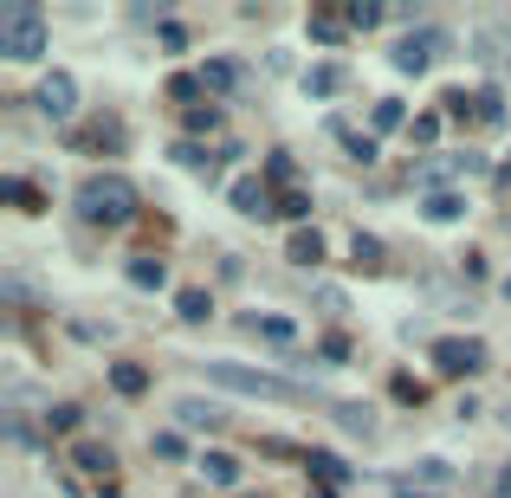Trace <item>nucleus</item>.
I'll return each instance as SVG.
<instances>
[{"label":"nucleus","mask_w":511,"mask_h":498,"mask_svg":"<svg viewBox=\"0 0 511 498\" xmlns=\"http://www.w3.org/2000/svg\"><path fill=\"white\" fill-rule=\"evenodd\" d=\"M137 188H130V175H91L85 188H78V214H85V227H130L137 220Z\"/></svg>","instance_id":"1"},{"label":"nucleus","mask_w":511,"mask_h":498,"mask_svg":"<svg viewBox=\"0 0 511 498\" xmlns=\"http://www.w3.org/2000/svg\"><path fill=\"white\" fill-rule=\"evenodd\" d=\"M207 382H221V389H233V395H253V401H305V389H291L285 376L253 369V363H227V356L207 363Z\"/></svg>","instance_id":"2"},{"label":"nucleus","mask_w":511,"mask_h":498,"mask_svg":"<svg viewBox=\"0 0 511 498\" xmlns=\"http://www.w3.org/2000/svg\"><path fill=\"white\" fill-rule=\"evenodd\" d=\"M39 52H46V13L39 7H7L0 13V59L33 65Z\"/></svg>","instance_id":"3"},{"label":"nucleus","mask_w":511,"mask_h":498,"mask_svg":"<svg viewBox=\"0 0 511 498\" xmlns=\"http://www.w3.org/2000/svg\"><path fill=\"white\" fill-rule=\"evenodd\" d=\"M440 52H447V33H440V26H421V33H408V39H395V46H389V65L415 78V72L434 65Z\"/></svg>","instance_id":"4"},{"label":"nucleus","mask_w":511,"mask_h":498,"mask_svg":"<svg viewBox=\"0 0 511 498\" xmlns=\"http://www.w3.org/2000/svg\"><path fill=\"white\" fill-rule=\"evenodd\" d=\"M434 369L453 376V382H460V376H479V369H486V343H479V337H440V343H434Z\"/></svg>","instance_id":"5"},{"label":"nucleus","mask_w":511,"mask_h":498,"mask_svg":"<svg viewBox=\"0 0 511 498\" xmlns=\"http://www.w3.org/2000/svg\"><path fill=\"white\" fill-rule=\"evenodd\" d=\"M39 110L52 123H65L71 110H78V85H71V72H46L39 78Z\"/></svg>","instance_id":"6"},{"label":"nucleus","mask_w":511,"mask_h":498,"mask_svg":"<svg viewBox=\"0 0 511 498\" xmlns=\"http://www.w3.org/2000/svg\"><path fill=\"white\" fill-rule=\"evenodd\" d=\"M239 330H247V337H265L272 350H291V343H298V324L279 317V311H247V317H239Z\"/></svg>","instance_id":"7"},{"label":"nucleus","mask_w":511,"mask_h":498,"mask_svg":"<svg viewBox=\"0 0 511 498\" xmlns=\"http://www.w3.org/2000/svg\"><path fill=\"white\" fill-rule=\"evenodd\" d=\"M466 52H473V59H498V52H511V20H486L466 39Z\"/></svg>","instance_id":"8"},{"label":"nucleus","mask_w":511,"mask_h":498,"mask_svg":"<svg viewBox=\"0 0 511 498\" xmlns=\"http://www.w3.org/2000/svg\"><path fill=\"white\" fill-rule=\"evenodd\" d=\"M71 143H78V149H91V156H123V149H130V136H123L117 123H104V130H71Z\"/></svg>","instance_id":"9"},{"label":"nucleus","mask_w":511,"mask_h":498,"mask_svg":"<svg viewBox=\"0 0 511 498\" xmlns=\"http://www.w3.org/2000/svg\"><path fill=\"white\" fill-rule=\"evenodd\" d=\"M175 421H188V427H221L227 408L207 401V395H181V401H175Z\"/></svg>","instance_id":"10"},{"label":"nucleus","mask_w":511,"mask_h":498,"mask_svg":"<svg viewBox=\"0 0 511 498\" xmlns=\"http://www.w3.org/2000/svg\"><path fill=\"white\" fill-rule=\"evenodd\" d=\"M305 466H311V479H324V492H331V485H349V466H343L337 453H324V447H311Z\"/></svg>","instance_id":"11"},{"label":"nucleus","mask_w":511,"mask_h":498,"mask_svg":"<svg viewBox=\"0 0 511 498\" xmlns=\"http://www.w3.org/2000/svg\"><path fill=\"white\" fill-rule=\"evenodd\" d=\"M285 259H291V266H317V259H324L317 227H298V233H291V240H285Z\"/></svg>","instance_id":"12"},{"label":"nucleus","mask_w":511,"mask_h":498,"mask_svg":"<svg viewBox=\"0 0 511 498\" xmlns=\"http://www.w3.org/2000/svg\"><path fill=\"white\" fill-rule=\"evenodd\" d=\"M207 311H214V298H207L201 285H181V291H175V317H181V324H207Z\"/></svg>","instance_id":"13"},{"label":"nucleus","mask_w":511,"mask_h":498,"mask_svg":"<svg viewBox=\"0 0 511 498\" xmlns=\"http://www.w3.org/2000/svg\"><path fill=\"white\" fill-rule=\"evenodd\" d=\"M331 414H337V427H349V434H363V440L375 434V408H369V401H337Z\"/></svg>","instance_id":"14"},{"label":"nucleus","mask_w":511,"mask_h":498,"mask_svg":"<svg viewBox=\"0 0 511 498\" xmlns=\"http://www.w3.org/2000/svg\"><path fill=\"white\" fill-rule=\"evenodd\" d=\"M227 201H233L239 214H272V201H265V181H253V175H247V181H233V195H227Z\"/></svg>","instance_id":"15"},{"label":"nucleus","mask_w":511,"mask_h":498,"mask_svg":"<svg viewBox=\"0 0 511 498\" xmlns=\"http://www.w3.org/2000/svg\"><path fill=\"white\" fill-rule=\"evenodd\" d=\"M201 479L207 485H239V460L233 453H201Z\"/></svg>","instance_id":"16"},{"label":"nucleus","mask_w":511,"mask_h":498,"mask_svg":"<svg viewBox=\"0 0 511 498\" xmlns=\"http://www.w3.org/2000/svg\"><path fill=\"white\" fill-rule=\"evenodd\" d=\"M201 85H207V91H233V85H239V59H207V65H201Z\"/></svg>","instance_id":"17"},{"label":"nucleus","mask_w":511,"mask_h":498,"mask_svg":"<svg viewBox=\"0 0 511 498\" xmlns=\"http://www.w3.org/2000/svg\"><path fill=\"white\" fill-rule=\"evenodd\" d=\"M369 123L382 130V136H389V130H408V104H401V97H382V104L369 110Z\"/></svg>","instance_id":"18"},{"label":"nucleus","mask_w":511,"mask_h":498,"mask_svg":"<svg viewBox=\"0 0 511 498\" xmlns=\"http://www.w3.org/2000/svg\"><path fill=\"white\" fill-rule=\"evenodd\" d=\"M305 91H311V97H337V91H343V65H317V72H305Z\"/></svg>","instance_id":"19"},{"label":"nucleus","mask_w":511,"mask_h":498,"mask_svg":"<svg viewBox=\"0 0 511 498\" xmlns=\"http://www.w3.org/2000/svg\"><path fill=\"white\" fill-rule=\"evenodd\" d=\"M421 214H427V220H460V214H466V195H453V188H447V195H427Z\"/></svg>","instance_id":"20"},{"label":"nucleus","mask_w":511,"mask_h":498,"mask_svg":"<svg viewBox=\"0 0 511 498\" xmlns=\"http://www.w3.org/2000/svg\"><path fill=\"white\" fill-rule=\"evenodd\" d=\"M130 285H143V291H163V285H169L163 259H130Z\"/></svg>","instance_id":"21"},{"label":"nucleus","mask_w":511,"mask_h":498,"mask_svg":"<svg viewBox=\"0 0 511 498\" xmlns=\"http://www.w3.org/2000/svg\"><path fill=\"white\" fill-rule=\"evenodd\" d=\"M408 473H415L421 485H434V492H447V485H453V466H447V460H415Z\"/></svg>","instance_id":"22"},{"label":"nucleus","mask_w":511,"mask_h":498,"mask_svg":"<svg viewBox=\"0 0 511 498\" xmlns=\"http://www.w3.org/2000/svg\"><path fill=\"white\" fill-rule=\"evenodd\" d=\"M78 466H85V473H111L117 453H111V447H97V440H78Z\"/></svg>","instance_id":"23"},{"label":"nucleus","mask_w":511,"mask_h":498,"mask_svg":"<svg viewBox=\"0 0 511 498\" xmlns=\"http://www.w3.org/2000/svg\"><path fill=\"white\" fill-rule=\"evenodd\" d=\"M111 389H117V395H143V389H149V376H143L137 363H117V369H111Z\"/></svg>","instance_id":"24"},{"label":"nucleus","mask_w":511,"mask_h":498,"mask_svg":"<svg viewBox=\"0 0 511 498\" xmlns=\"http://www.w3.org/2000/svg\"><path fill=\"white\" fill-rule=\"evenodd\" d=\"M343 20H349V26H375V20H389V7H382V0H349Z\"/></svg>","instance_id":"25"},{"label":"nucleus","mask_w":511,"mask_h":498,"mask_svg":"<svg viewBox=\"0 0 511 498\" xmlns=\"http://www.w3.org/2000/svg\"><path fill=\"white\" fill-rule=\"evenodd\" d=\"M201 91H207V85H201V72H175V78H169V97H175V104H195Z\"/></svg>","instance_id":"26"},{"label":"nucleus","mask_w":511,"mask_h":498,"mask_svg":"<svg viewBox=\"0 0 511 498\" xmlns=\"http://www.w3.org/2000/svg\"><path fill=\"white\" fill-rule=\"evenodd\" d=\"M479 123H486V130H498V123H505V97H498V85L479 91Z\"/></svg>","instance_id":"27"},{"label":"nucleus","mask_w":511,"mask_h":498,"mask_svg":"<svg viewBox=\"0 0 511 498\" xmlns=\"http://www.w3.org/2000/svg\"><path fill=\"white\" fill-rule=\"evenodd\" d=\"M265 181L291 195V156H285V149H272V156H265Z\"/></svg>","instance_id":"28"},{"label":"nucleus","mask_w":511,"mask_h":498,"mask_svg":"<svg viewBox=\"0 0 511 498\" xmlns=\"http://www.w3.org/2000/svg\"><path fill=\"white\" fill-rule=\"evenodd\" d=\"M272 207H279L285 220H305V214H311V195H305V188H291V195H279Z\"/></svg>","instance_id":"29"},{"label":"nucleus","mask_w":511,"mask_h":498,"mask_svg":"<svg viewBox=\"0 0 511 498\" xmlns=\"http://www.w3.org/2000/svg\"><path fill=\"white\" fill-rule=\"evenodd\" d=\"M181 130H195V136H207V130H221V110H188V117H181Z\"/></svg>","instance_id":"30"},{"label":"nucleus","mask_w":511,"mask_h":498,"mask_svg":"<svg viewBox=\"0 0 511 498\" xmlns=\"http://www.w3.org/2000/svg\"><path fill=\"white\" fill-rule=\"evenodd\" d=\"M408 136H415L421 149H427V143H440V117H434V110H427V117H415V123H408Z\"/></svg>","instance_id":"31"},{"label":"nucleus","mask_w":511,"mask_h":498,"mask_svg":"<svg viewBox=\"0 0 511 498\" xmlns=\"http://www.w3.org/2000/svg\"><path fill=\"white\" fill-rule=\"evenodd\" d=\"M349 253H356L363 266H375V259H382V240H375V233H356V240H349Z\"/></svg>","instance_id":"32"},{"label":"nucleus","mask_w":511,"mask_h":498,"mask_svg":"<svg viewBox=\"0 0 511 498\" xmlns=\"http://www.w3.org/2000/svg\"><path fill=\"white\" fill-rule=\"evenodd\" d=\"M343 149L356 156V162H375V136H356V130H343Z\"/></svg>","instance_id":"33"},{"label":"nucleus","mask_w":511,"mask_h":498,"mask_svg":"<svg viewBox=\"0 0 511 498\" xmlns=\"http://www.w3.org/2000/svg\"><path fill=\"white\" fill-rule=\"evenodd\" d=\"M175 162H181V169H207V175H214V156H207V149H195V143H181V149H175Z\"/></svg>","instance_id":"34"},{"label":"nucleus","mask_w":511,"mask_h":498,"mask_svg":"<svg viewBox=\"0 0 511 498\" xmlns=\"http://www.w3.org/2000/svg\"><path fill=\"white\" fill-rule=\"evenodd\" d=\"M447 169H453V175H479V169H486V156H479V149H460Z\"/></svg>","instance_id":"35"},{"label":"nucleus","mask_w":511,"mask_h":498,"mask_svg":"<svg viewBox=\"0 0 511 498\" xmlns=\"http://www.w3.org/2000/svg\"><path fill=\"white\" fill-rule=\"evenodd\" d=\"M395 401H421L427 395V382H415V376H395V389H389Z\"/></svg>","instance_id":"36"},{"label":"nucleus","mask_w":511,"mask_h":498,"mask_svg":"<svg viewBox=\"0 0 511 498\" xmlns=\"http://www.w3.org/2000/svg\"><path fill=\"white\" fill-rule=\"evenodd\" d=\"M130 20H137V26H175L169 7H130Z\"/></svg>","instance_id":"37"},{"label":"nucleus","mask_w":511,"mask_h":498,"mask_svg":"<svg viewBox=\"0 0 511 498\" xmlns=\"http://www.w3.org/2000/svg\"><path fill=\"white\" fill-rule=\"evenodd\" d=\"M188 447H181V434H155V460H181Z\"/></svg>","instance_id":"38"},{"label":"nucleus","mask_w":511,"mask_h":498,"mask_svg":"<svg viewBox=\"0 0 511 498\" xmlns=\"http://www.w3.org/2000/svg\"><path fill=\"white\" fill-rule=\"evenodd\" d=\"M7 201H13V207H39V195H33L26 181H7Z\"/></svg>","instance_id":"39"},{"label":"nucleus","mask_w":511,"mask_h":498,"mask_svg":"<svg viewBox=\"0 0 511 498\" xmlns=\"http://www.w3.org/2000/svg\"><path fill=\"white\" fill-rule=\"evenodd\" d=\"M7 440H13V447H39V434L26 427V421H7Z\"/></svg>","instance_id":"40"},{"label":"nucleus","mask_w":511,"mask_h":498,"mask_svg":"<svg viewBox=\"0 0 511 498\" xmlns=\"http://www.w3.org/2000/svg\"><path fill=\"white\" fill-rule=\"evenodd\" d=\"M492 498H511V466L498 473V485H492Z\"/></svg>","instance_id":"41"},{"label":"nucleus","mask_w":511,"mask_h":498,"mask_svg":"<svg viewBox=\"0 0 511 498\" xmlns=\"http://www.w3.org/2000/svg\"><path fill=\"white\" fill-rule=\"evenodd\" d=\"M492 181H498V188H511V156H505V169H498V175H492Z\"/></svg>","instance_id":"42"}]
</instances>
